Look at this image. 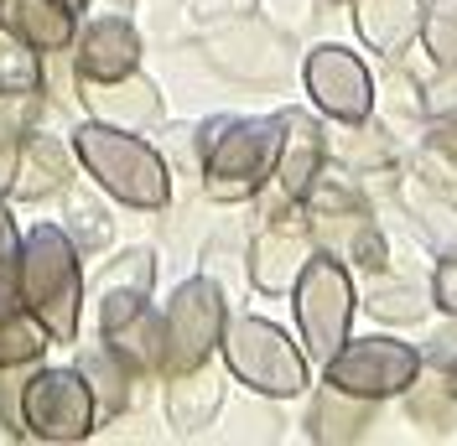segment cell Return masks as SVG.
I'll list each match as a JSON object with an SVG mask.
<instances>
[{"label":"cell","instance_id":"obj_29","mask_svg":"<svg viewBox=\"0 0 457 446\" xmlns=\"http://www.w3.org/2000/svg\"><path fill=\"white\" fill-rule=\"evenodd\" d=\"M390 99H379V125L395 136L400 125H421L427 120V88L416 84V78H405V73H390V84H385Z\"/></svg>","mask_w":457,"mask_h":446},{"label":"cell","instance_id":"obj_34","mask_svg":"<svg viewBox=\"0 0 457 446\" xmlns=\"http://www.w3.org/2000/svg\"><path fill=\"white\" fill-rule=\"evenodd\" d=\"M427 145L436 151V156H447L457 167V114H431V136Z\"/></svg>","mask_w":457,"mask_h":446},{"label":"cell","instance_id":"obj_32","mask_svg":"<svg viewBox=\"0 0 457 446\" xmlns=\"http://www.w3.org/2000/svg\"><path fill=\"white\" fill-rule=\"evenodd\" d=\"M431 301L447 311V317H457V254H447V260L431 270Z\"/></svg>","mask_w":457,"mask_h":446},{"label":"cell","instance_id":"obj_17","mask_svg":"<svg viewBox=\"0 0 457 446\" xmlns=\"http://www.w3.org/2000/svg\"><path fill=\"white\" fill-rule=\"evenodd\" d=\"M374 410H379V400H364V394H348L338 384H328L322 379V390H312L307 400V436L322 446H348V442H364L374 425Z\"/></svg>","mask_w":457,"mask_h":446},{"label":"cell","instance_id":"obj_7","mask_svg":"<svg viewBox=\"0 0 457 446\" xmlns=\"http://www.w3.org/2000/svg\"><path fill=\"white\" fill-rule=\"evenodd\" d=\"M99 425V405L88 379L68 363V368H31L27 390H21V436L47 446H73L88 442Z\"/></svg>","mask_w":457,"mask_h":446},{"label":"cell","instance_id":"obj_16","mask_svg":"<svg viewBox=\"0 0 457 446\" xmlns=\"http://www.w3.org/2000/svg\"><path fill=\"white\" fill-rule=\"evenodd\" d=\"M73 145L62 136H42V130H27L21 136V156H16V182H11V197L16 202H42V197H57L68 182H73Z\"/></svg>","mask_w":457,"mask_h":446},{"label":"cell","instance_id":"obj_24","mask_svg":"<svg viewBox=\"0 0 457 446\" xmlns=\"http://www.w3.org/2000/svg\"><path fill=\"white\" fill-rule=\"evenodd\" d=\"M411 202V213H416V228H421V239H427L431 250L442 254H457V208L447 202V193H436L421 182V193H405Z\"/></svg>","mask_w":457,"mask_h":446},{"label":"cell","instance_id":"obj_2","mask_svg":"<svg viewBox=\"0 0 457 446\" xmlns=\"http://www.w3.org/2000/svg\"><path fill=\"white\" fill-rule=\"evenodd\" d=\"M198 177L213 202H250L276 177L281 114H219L198 130Z\"/></svg>","mask_w":457,"mask_h":446},{"label":"cell","instance_id":"obj_18","mask_svg":"<svg viewBox=\"0 0 457 446\" xmlns=\"http://www.w3.org/2000/svg\"><path fill=\"white\" fill-rule=\"evenodd\" d=\"M219 410H224V374L213 368V359L187 374H167V425L177 436L208 431Z\"/></svg>","mask_w":457,"mask_h":446},{"label":"cell","instance_id":"obj_37","mask_svg":"<svg viewBox=\"0 0 457 446\" xmlns=\"http://www.w3.org/2000/svg\"><path fill=\"white\" fill-rule=\"evenodd\" d=\"M333 5H343V0H333Z\"/></svg>","mask_w":457,"mask_h":446},{"label":"cell","instance_id":"obj_11","mask_svg":"<svg viewBox=\"0 0 457 446\" xmlns=\"http://www.w3.org/2000/svg\"><path fill=\"white\" fill-rule=\"evenodd\" d=\"M302 84H307L317 110L328 114V120H338V125H359V120L374 114L370 68H364L359 53H348L343 42H322V47L307 53V62H302Z\"/></svg>","mask_w":457,"mask_h":446},{"label":"cell","instance_id":"obj_21","mask_svg":"<svg viewBox=\"0 0 457 446\" xmlns=\"http://www.w3.org/2000/svg\"><path fill=\"white\" fill-rule=\"evenodd\" d=\"M73 368H79V374L88 379V390H94V405H99V420L125 416V410H130V400H136V379H141V374H136L130 363L120 359V353H114L104 337H99L94 348H84V353L73 359Z\"/></svg>","mask_w":457,"mask_h":446},{"label":"cell","instance_id":"obj_27","mask_svg":"<svg viewBox=\"0 0 457 446\" xmlns=\"http://www.w3.org/2000/svg\"><path fill=\"white\" fill-rule=\"evenodd\" d=\"M421 47L436 68L457 62V0H427L421 11Z\"/></svg>","mask_w":457,"mask_h":446},{"label":"cell","instance_id":"obj_12","mask_svg":"<svg viewBox=\"0 0 457 446\" xmlns=\"http://www.w3.org/2000/svg\"><path fill=\"white\" fill-rule=\"evenodd\" d=\"M317 254L312 234H307V213L302 202L281 197L270 208V223L255 234L250 244V285L265 291V296H291V285L302 276V265Z\"/></svg>","mask_w":457,"mask_h":446},{"label":"cell","instance_id":"obj_10","mask_svg":"<svg viewBox=\"0 0 457 446\" xmlns=\"http://www.w3.org/2000/svg\"><path fill=\"white\" fill-rule=\"evenodd\" d=\"M99 337L110 343L136 374H162L167 363V327L151 307V291H99Z\"/></svg>","mask_w":457,"mask_h":446},{"label":"cell","instance_id":"obj_31","mask_svg":"<svg viewBox=\"0 0 457 446\" xmlns=\"http://www.w3.org/2000/svg\"><path fill=\"white\" fill-rule=\"evenodd\" d=\"M37 363H16V368H0V425L11 442H27L21 436V390H27V374Z\"/></svg>","mask_w":457,"mask_h":446},{"label":"cell","instance_id":"obj_26","mask_svg":"<svg viewBox=\"0 0 457 446\" xmlns=\"http://www.w3.org/2000/svg\"><path fill=\"white\" fill-rule=\"evenodd\" d=\"M0 94H42V53L0 27Z\"/></svg>","mask_w":457,"mask_h":446},{"label":"cell","instance_id":"obj_36","mask_svg":"<svg viewBox=\"0 0 457 446\" xmlns=\"http://www.w3.org/2000/svg\"><path fill=\"white\" fill-rule=\"evenodd\" d=\"M62 5H73V11H88V5H94V0H62Z\"/></svg>","mask_w":457,"mask_h":446},{"label":"cell","instance_id":"obj_15","mask_svg":"<svg viewBox=\"0 0 457 446\" xmlns=\"http://www.w3.org/2000/svg\"><path fill=\"white\" fill-rule=\"evenodd\" d=\"M328 167V130L307 110H281V151H276V193L302 202L312 193V182Z\"/></svg>","mask_w":457,"mask_h":446},{"label":"cell","instance_id":"obj_14","mask_svg":"<svg viewBox=\"0 0 457 446\" xmlns=\"http://www.w3.org/2000/svg\"><path fill=\"white\" fill-rule=\"evenodd\" d=\"M68 53H73L79 78H125L141 68V31L130 27L125 11H110V16L84 21Z\"/></svg>","mask_w":457,"mask_h":446},{"label":"cell","instance_id":"obj_5","mask_svg":"<svg viewBox=\"0 0 457 446\" xmlns=\"http://www.w3.org/2000/svg\"><path fill=\"white\" fill-rule=\"evenodd\" d=\"M291 311H296V343L312 363H328L348 343V327H353V311H359V291H353V276L338 254L317 250L302 276L291 285Z\"/></svg>","mask_w":457,"mask_h":446},{"label":"cell","instance_id":"obj_30","mask_svg":"<svg viewBox=\"0 0 457 446\" xmlns=\"http://www.w3.org/2000/svg\"><path fill=\"white\" fill-rule=\"evenodd\" d=\"M120 285H130V291H151V285H156V254L151 250L114 254L110 265H104V276H99V291H120Z\"/></svg>","mask_w":457,"mask_h":446},{"label":"cell","instance_id":"obj_3","mask_svg":"<svg viewBox=\"0 0 457 446\" xmlns=\"http://www.w3.org/2000/svg\"><path fill=\"white\" fill-rule=\"evenodd\" d=\"M21 307L53 333V343H79L84 327V250L68 228L37 223L21 250Z\"/></svg>","mask_w":457,"mask_h":446},{"label":"cell","instance_id":"obj_4","mask_svg":"<svg viewBox=\"0 0 457 446\" xmlns=\"http://www.w3.org/2000/svg\"><path fill=\"white\" fill-rule=\"evenodd\" d=\"M219 353L228 374L265 400H291L312 384V359L302 353V343H291V333L265 317H228Z\"/></svg>","mask_w":457,"mask_h":446},{"label":"cell","instance_id":"obj_33","mask_svg":"<svg viewBox=\"0 0 457 446\" xmlns=\"http://www.w3.org/2000/svg\"><path fill=\"white\" fill-rule=\"evenodd\" d=\"M427 114H457V62L442 68L436 84H427Z\"/></svg>","mask_w":457,"mask_h":446},{"label":"cell","instance_id":"obj_20","mask_svg":"<svg viewBox=\"0 0 457 446\" xmlns=\"http://www.w3.org/2000/svg\"><path fill=\"white\" fill-rule=\"evenodd\" d=\"M427 0H353V31L379 57H400L421 37Z\"/></svg>","mask_w":457,"mask_h":446},{"label":"cell","instance_id":"obj_8","mask_svg":"<svg viewBox=\"0 0 457 446\" xmlns=\"http://www.w3.org/2000/svg\"><path fill=\"white\" fill-rule=\"evenodd\" d=\"M162 327H167V363L162 374H187L219 353L228 327V301L213 276H193L171 291V301L162 307Z\"/></svg>","mask_w":457,"mask_h":446},{"label":"cell","instance_id":"obj_22","mask_svg":"<svg viewBox=\"0 0 457 446\" xmlns=\"http://www.w3.org/2000/svg\"><path fill=\"white\" fill-rule=\"evenodd\" d=\"M427 307H431V285L374 270L370 296H364V311H370L374 322H421V311Z\"/></svg>","mask_w":457,"mask_h":446},{"label":"cell","instance_id":"obj_19","mask_svg":"<svg viewBox=\"0 0 457 446\" xmlns=\"http://www.w3.org/2000/svg\"><path fill=\"white\" fill-rule=\"evenodd\" d=\"M0 27L37 53H68L79 37V11L62 0H0Z\"/></svg>","mask_w":457,"mask_h":446},{"label":"cell","instance_id":"obj_6","mask_svg":"<svg viewBox=\"0 0 457 446\" xmlns=\"http://www.w3.org/2000/svg\"><path fill=\"white\" fill-rule=\"evenodd\" d=\"M302 213H307V234L322 254H338L343 265H359V270H385V234L353 182L317 177L312 193L302 197Z\"/></svg>","mask_w":457,"mask_h":446},{"label":"cell","instance_id":"obj_13","mask_svg":"<svg viewBox=\"0 0 457 446\" xmlns=\"http://www.w3.org/2000/svg\"><path fill=\"white\" fill-rule=\"evenodd\" d=\"M79 104L88 110V120H104L120 130H156L167 114L156 78H145L141 68L125 78H79Z\"/></svg>","mask_w":457,"mask_h":446},{"label":"cell","instance_id":"obj_25","mask_svg":"<svg viewBox=\"0 0 457 446\" xmlns=\"http://www.w3.org/2000/svg\"><path fill=\"white\" fill-rule=\"evenodd\" d=\"M328 156H338L343 167H385L395 156V145H390L385 125L359 120V125H343V136H328Z\"/></svg>","mask_w":457,"mask_h":446},{"label":"cell","instance_id":"obj_35","mask_svg":"<svg viewBox=\"0 0 457 446\" xmlns=\"http://www.w3.org/2000/svg\"><path fill=\"white\" fill-rule=\"evenodd\" d=\"M436 368H442V374H447V390L457 394V353H453V359H442V363H436Z\"/></svg>","mask_w":457,"mask_h":446},{"label":"cell","instance_id":"obj_1","mask_svg":"<svg viewBox=\"0 0 457 446\" xmlns=\"http://www.w3.org/2000/svg\"><path fill=\"white\" fill-rule=\"evenodd\" d=\"M68 145H73L84 177H94V187L110 193L120 208L162 213L171 202L167 156L141 130H120V125H104V120H84V125H73Z\"/></svg>","mask_w":457,"mask_h":446},{"label":"cell","instance_id":"obj_9","mask_svg":"<svg viewBox=\"0 0 457 446\" xmlns=\"http://www.w3.org/2000/svg\"><path fill=\"white\" fill-rule=\"evenodd\" d=\"M328 384H338L348 394H364V400H395L416 384L421 374V348L400 343V337H348L333 359L322 363Z\"/></svg>","mask_w":457,"mask_h":446},{"label":"cell","instance_id":"obj_23","mask_svg":"<svg viewBox=\"0 0 457 446\" xmlns=\"http://www.w3.org/2000/svg\"><path fill=\"white\" fill-rule=\"evenodd\" d=\"M53 348V333L31 317L27 307H5L0 311V368H16V363H42Z\"/></svg>","mask_w":457,"mask_h":446},{"label":"cell","instance_id":"obj_28","mask_svg":"<svg viewBox=\"0 0 457 446\" xmlns=\"http://www.w3.org/2000/svg\"><path fill=\"white\" fill-rule=\"evenodd\" d=\"M21 250H27V234L16 228L5 197H0V311L21 307Z\"/></svg>","mask_w":457,"mask_h":446}]
</instances>
